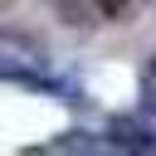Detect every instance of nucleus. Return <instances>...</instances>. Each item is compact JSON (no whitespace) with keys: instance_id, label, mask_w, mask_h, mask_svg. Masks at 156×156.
I'll return each mask as SVG.
<instances>
[{"instance_id":"1","label":"nucleus","mask_w":156,"mask_h":156,"mask_svg":"<svg viewBox=\"0 0 156 156\" xmlns=\"http://www.w3.org/2000/svg\"><path fill=\"white\" fill-rule=\"evenodd\" d=\"M132 5H136V0H93V10H98L102 20H122Z\"/></svg>"},{"instance_id":"2","label":"nucleus","mask_w":156,"mask_h":156,"mask_svg":"<svg viewBox=\"0 0 156 156\" xmlns=\"http://www.w3.org/2000/svg\"><path fill=\"white\" fill-rule=\"evenodd\" d=\"M146 88H151V93H156V68H151V73H146Z\"/></svg>"}]
</instances>
